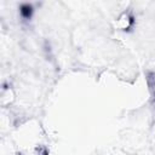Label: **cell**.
<instances>
[{"mask_svg": "<svg viewBox=\"0 0 155 155\" xmlns=\"http://www.w3.org/2000/svg\"><path fill=\"white\" fill-rule=\"evenodd\" d=\"M22 17L24 18H30L31 13H33V7L30 5H22L21 6V10H19Z\"/></svg>", "mask_w": 155, "mask_h": 155, "instance_id": "obj_1", "label": "cell"}]
</instances>
